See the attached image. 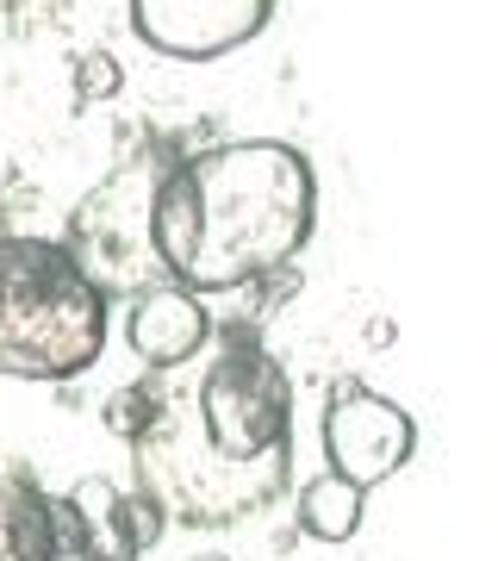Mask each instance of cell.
<instances>
[{"label": "cell", "mask_w": 498, "mask_h": 561, "mask_svg": "<svg viewBox=\"0 0 498 561\" xmlns=\"http://www.w3.org/2000/svg\"><path fill=\"white\" fill-rule=\"evenodd\" d=\"M319 225V175L280 138H238L169 157L150 201L162 275L194 294H231L293 268Z\"/></svg>", "instance_id": "1"}, {"label": "cell", "mask_w": 498, "mask_h": 561, "mask_svg": "<svg viewBox=\"0 0 498 561\" xmlns=\"http://www.w3.org/2000/svg\"><path fill=\"white\" fill-rule=\"evenodd\" d=\"M138 449H206V468H187L169 486H157L162 505H181L199 524H224L262 505L287 481L293 449V381L250 331H231L224 350L206 362L199 387L187 393L181 419L162 412L157 431Z\"/></svg>", "instance_id": "2"}, {"label": "cell", "mask_w": 498, "mask_h": 561, "mask_svg": "<svg viewBox=\"0 0 498 561\" xmlns=\"http://www.w3.org/2000/svg\"><path fill=\"white\" fill-rule=\"evenodd\" d=\"M113 300L50 238H0V375L76 381L106 350Z\"/></svg>", "instance_id": "3"}, {"label": "cell", "mask_w": 498, "mask_h": 561, "mask_svg": "<svg viewBox=\"0 0 498 561\" xmlns=\"http://www.w3.org/2000/svg\"><path fill=\"white\" fill-rule=\"evenodd\" d=\"M162 162L169 157H138L125 169H113L69 219L62 250L76 256V268L106 300H131L150 280H169L157 262V243H150V201H157Z\"/></svg>", "instance_id": "4"}, {"label": "cell", "mask_w": 498, "mask_h": 561, "mask_svg": "<svg viewBox=\"0 0 498 561\" xmlns=\"http://www.w3.org/2000/svg\"><path fill=\"white\" fill-rule=\"evenodd\" d=\"M412 449H418V424L398 400H386V393L361 381L331 387V405H324V461H331V474L374 493L380 481H393L412 461Z\"/></svg>", "instance_id": "5"}, {"label": "cell", "mask_w": 498, "mask_h": 561, "mask_svg": "<svg viewBox=\"0 0 498 561\" xmlns=\"http://www.w3.org/2000/svg\"><path fill=\"white\" fill-rule=\"evenodd\" d=\"M275 20V0H131V32L157 57L219 62Z\"/></svg>", "instance_id": "6"}, {"label": "cell", "mask_w": 498, "mask_h": 561, "mask_svg": "<svg viewBox=\"0 0 498 561\" xmlns=\"http://www.w3.org/2000/svg\"><path fill=\"white\" fill-rule=\"evenodd\" d=\"M125 343L150 368H181L212 343V306L181 280H150L125 300Z\"/></svg>", "instance_id": "7"}, {"label": "cell", "mask_w": 498, "mask_h": 561, "mask_svg": "<svg viewBox=\"0 0 498 561\" xmlns=\"http://www.w3.org/2000/svg\"><path fill=\"white\" fill-rule=\"evenodd\" d=\"M0 561H62L57 500L20 461L0 468Z\"/></svg>", "instance_id": "8"}, {"label": "cell", "mask_w": 498, "mask_h": 561, "mask_svg": "<svg viewBox=\"0 0 498 561\" xmlns=\"http://www.w3.org/2000/svg\"><path fill=\"white\" fill-rule=\"evenodd\" d=\"M57 505L76 537V561H138L125 542V493L106 474H81Z\"/></svg>", "instance_id": "9"}, {"label": "cell", "mask_w": 498, "mask_h": 561, "mask_svg": "<svg viewBox=\"0 0 498 561\" xmlns=\"http://www.w3.org/2000/svg\"><path fill=\"white\" fill-rule=\"evenodd\" d=\"M361 512H368V493L349 486L343 474H319V481H305V486H299V505H293L299 530H305V537H319V542H349L361 530Z\"/></svg>", "instance_id": "10"}, {"label": "cell", "mask_w": 498, "mask_h": 561, "mask_svg": "<svg viewBox=\"0 0 498 561\" xmlns=\"http://www.w3.org/2000/svg\"><path fill=\"white\" fill-rule=\"evenodd\" d=\"M157 419H162V393H150L143 381L119 387V393L106 400V431H113L119 443H131V449L157 431Z\"/></svg>", "instance_id": "11"}, {"label": "cell", "mask_w": 498, "mask_h": 561, "mask_svg": "<svg viewBox=\"0 0 498 561\" xmlns=\"http://www.w3.org/2000/svg\"><path fill=\"white\" fill-rule=\"evenodd\" d=\"M119 88H125V62L113 57V50H88V57H76V106L81 113L106 106Z\"/></svg>", "instance_id": "12"}, {"label": "cell", "mask_w": 498, "mask_h": 561, "mask_svg": "<svg viewBox=\"0 0 498 561\" xmlns=\"http://www.w3.org/2000/svg\"><path fill=\"white\" fill-rule=\"evenodd\" d=\"M162 512H169V505H162L150 486H143V493H125V542H131V556H143V549L169 530V518H162Z\"/></svg>", "instance_id": "13"}, {"label": "cell", "mask_w": 498, "mask_h": 561, "mask_svg": "<svg viewBox=\"0 0 498 561\" xmlns=\"http://www.w3.org/2000/svg\"><path fill=\"white\" fill-rule=\"evenodd\" d=\"M187 561H231V556H187Z\"/></svg>", "instance_id": "14"}, {"label": "cell", "mask_w": 498, "mask_h": 561, "mask_svg": "<svg viewBox=\"0 0 498 561\" xmlns=\"http://www.w3.org/2000/svg\"><path fill=\"white\" fill-rule=\"evenodd\" d=\"M0 7H13V0H0Z\"/></svg>", "instance_id": "15"}]
</instances>
